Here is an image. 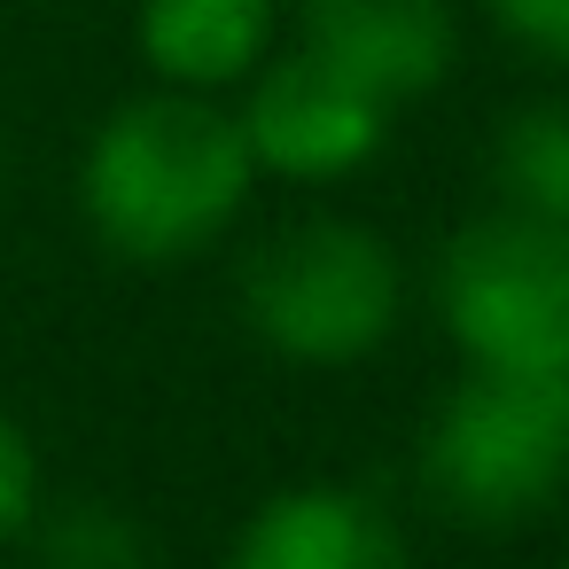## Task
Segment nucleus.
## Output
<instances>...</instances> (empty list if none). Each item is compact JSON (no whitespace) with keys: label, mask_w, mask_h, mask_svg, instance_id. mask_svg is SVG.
<instances>
[{"label":"nucleus","mask_w":569,"mask_h":569,"mask_svg":"<svg viewBox=\"0 0 569 569\" xmlns=\"http://www.w3.org/2000/svg\"><path fill=\"white\" fill-rule=\"evenodd\" d=\"M250 141L211 94H133L102 118L79 164V211L126 266H180L211 250L250 203Z\"/></svg>","instance_id":"1"},{"label":"nucleus","mask_w":569,"mask_h":569,"mask_svg":"<svg viewBox=\"0 0 569 569\" xmlns=\"http://www.w3.org/2000/svg\"><path fill=\"white\" fill-rule=\"evenodd\" d=\"M569 483V382L491 375L445 390L421 437V491L437 515L468 530H515Z\"/></svg>","instance_id":"2"},{"label":"nucleus","mask_w":569,"mask_h":569,"mask_svg":"<svg viewBox=\"0 0 569 569\" xmlns=\"http://www.w3.org/2000/svg\"><path fill=\"white\" fill-rule=\"evenodd\" d=\"M242 320L297 367H351L398 328V258L359 219H289L242 266Z\"/></svg>","instance_id":"3"},{"label":"nucleus","mask_w":569,"mask_h":569,"mask_svg":"<svg viewBox=\"0 0 569 569\" xmlns=\"http://www.w3.org/2000/svg\"><path fill=\"white\" fill-rule=\"evenodd\" d=\"M437 312L468 367L569 382V227L507 203L468 219L437 258Z\"/></svg>","instance_id":"4"},{"label":"nucleus","mask_w":569,"mask_h":569,"mask_svg":"<svg viewBox=\"0 0 569 569\" xmlns=\"http://www.w3.org/2000/svg\"><path fill=\"white\" fill-rule=\"evenodd\" d=\"M242 141H250V164L258 172H281L297 188H320V180H343L359 172L382 133H390V110L375 94H359L351 79H336L320 56H281L258 71L250 87V110L234 118Z\"/></svg>","instance_id":"5"},{"label":"nucleus","mask_w":569,"mask_h":569,"mask_svg":"<svg viewBox=\"0 0 569 569\" xmlns=\"http://www.w3.org/2000/svg\"><path fill=\"white\" fill-rule=\"evenodd\" d=\"M305 56L398 110L445 87L460 63V17L452 0H305Z\"/></svg>","instance_id":"6"},{"label":"nucleus","mask_w":569,"mask_h":569,"mask_svg":"<svg viewBox=\"0 0 569 569\" xmlns=\"http://www.w3.org/2000/svg\"><path fill=\"white\" fill-rule=\"evenodd\" d=\"M227 569H413V553L367 491L297 483L242 522Z\"/></svg>","instance_id":"7"},{"label":"nucleus","mask_w":569,"mask_h":569,"mask_svg":"<svg viewBox=\"0 0 569 569\" xmlns=\"http://www.w3.org/2000/svg\"><path fill=\"white\" fill-rule=\"evenodd\" d=\"M141 63L180 87V94H211L234 87L266 63L273 48V0H141Z\"/></svg>","instance_id":"8"},{"label":"nucleus","mask_w":569,"mask_h":569,"mask_svg":"<svg viewBox=\"0 0 569 569\" xmlns=\"http://www.w3.org/2000/svg\"><path fill=\"white\" fill-rule=\"evenodd\" d=\"M491 188L507 211L569 227V102H530L491 133Z\"/></svg>","instance_id":"9"},{"label":"nucleus","mask_w":569,"mask_h":569,"mask_svg":"<svg viewBox=\"0 0 569 569\" xmlns=\"http://www.w3.org/2000/svg\"><path fill=\"white\" fill-rule=\"evenodd\" d=\"M40 561L48 569H141L149 561V546H141V530L118 515V507H63L56 522H48V538H40Z\"/></svg>","instance_id":"10"},{"label":"nucleus","mask_w":569,"mask_h":569,"mask_svg":"<svg viewBox=\"0 0 569 569\" xmlns=\"http://www.w3.org/2000/svg\"><path fill=\"white\" fill-rule=\"evenodd\" d=\"M507 48H522L546 71H569V0H483Z\"/></svg>","instance_id":"11"},{"label":"nucleus","mask_w":569,"mask_h":569,"mask_svg":"<svg viewBox=\"0 0 569 569\" xmlns=\"http://www.w3.org/2000/svg\"><path fill=\"white\" fill-rule=\"evenodd\" d=\"M32 507H40V460H32V437L0 413V553H9L24 530H32Z\"/></svg>","instance_id":"12"},{"label":"nucleus","mask_w":569,"mask_h":569,"mask_svg":"<svg viewBox=\"0 0 569 569\" xmlns=\"http://www.w3.org/2000/svg\"><path fill=\"white\" fill-rule=\"evenodd\" d=\"M561 569H569V561H561Z\"/></svg>","instance_id":"13"}]
</instances>
